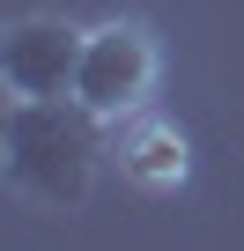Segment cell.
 Returning a JSON list of instances; mask_svg holds the SVG:
<instances>
[{
	"label": "cell",
	"instance_id": "obj_3",
	"mask_svg": "<svg viewBox=\"0 0 244 251\" xmlns=\"http://www.w3.org/2000/svg\"><path fill=\"white\" fill-rule=\"evenodd\" d=\"M81 23L67 15H15L0 30V81L8 96H74V74H81Z\"/></svg>",
	"mask_w": 244,
	"mask_h": 251
},
{
	"label": "cell",
	"instance_id": "obj_4",
	"mask_svg": "<svg viewBox=\"0 0 244 251\" xmlns=\"http://www.w3.org/2000/svg\"><path fill=\"white\" fill-rule=\"evenodd\" d=\"M111 163L134 192H185L192 185V133L163 111H134L111 126Z\"/></svg>",
	"mask_w": 244,
	"mask_h": 251
},
{
	"label": "cell",
	"instance_id": "obj_2",
	"mask_svg": "<svg viewBox=\"0 0 244 251\" xmlns=\"http://www.w3.org/2000/svg\"><path fill=\"white\" fill-rule=\"evenodd\" d=\"M156 74H163V52H156V30L141 15H111L81 37V74H74V103H89L104 126L148 111L156 96Z\"/></svg>",
	"mask_w": 244,
	"mask_h": 251
},
{
	"label": "cell",
	"instance_id": "obj_1",
	"mask_svg": "<svg viewBox=\"0 0 244 251\" xmlns=\"http://www.w3.org/2000/svg\"><path fill=\"white\" fill-rule=\"evenodd\" d=\"M111 163V126L74 96H8L0 118V177L15 200L45 214H74L96 192V170Z\"/></svg>",
	"mask_w": 244,
	"mask_h": 251
}]
</instances>
